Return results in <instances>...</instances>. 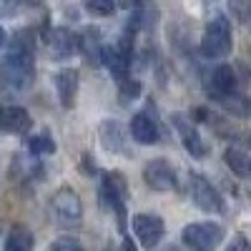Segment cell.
I'll return each mask as SVG.
<instances>
[{"mask_svg": "<svg viewBox=\"0 0 251 251\" xmlns=\"http://www.w3.org/2000/svg\"><path fill=\"white\" fill-rule=\"evenodd\" d=\"M211 91L224 100V98H231L236 93V73L231 66H219L214 73H211Z\"/></svg>", "mask_w": 251, "mask_h": 251, "instance_id": "cell-14", "label": "cell"}, {"mask_svg": "<svg viewBox=\"0 0 251 251\" xmlns=\"http://www.w3.org/2000/svg\"><path fill=\"white\" fill-rule=\"evenodd\" d=\"M30 151L35 156H50L55 151V143L50 138V133H40V136H33L30 138Z\"/></svg>", "mask_w": 251, "mask_h": 251, "instance_id": "cell-19", "label": "cell"}, {"mask_svg": "<svg viewBox=\"0 0 251 251\" xmlns=\"http://www.w3.org/2000/svg\"><path fill=\"white\" fill-rule=\"evenodd\" d=\"M231 46H234V35H231V23L224 18V15H216L214 20H208V25L203 30V38H201V50L206 58H226L231 53Z\"/></svg>", "mask_w": 251, "mask_h": 251, "instance_id": "cell-2", "label": "cell"}, {"mask_svg": "<svg viewBox=\"0 0 251 251\" xmlns=\"http://www.w3.org/2000/svg\"><path fill=\"white\" fill-rule=\"evenodd\" d=\"M3 46H5V30L0 28V48H3Z\"/></svg>", "mask_w": 251, "mask_h": 251, "instance_id": "cell-25", "label": "cell"}, {"mask_svg": "<svg viewBox=\"0 0 251 251\" xmlns=\"http://www.w3.org/2000/svg\"><path fill=\"white\" fill-rule=\"evenodd\" d=\"M78 40H80V50H83V55L88 58L91 66H100L103 40H100L98 28H86V30H83V35H78Z\"/></svg>", "mask_w": 251, "mask_h": 251, "instance_id": "cell-15", "label": "cell"}, {"mask_svg": "<svg viewBox=\"0 0 251 251\" xmlns=\"http://www.w3.org/2000/svg\"><path fill=\"white\" fill-rule=\"evenodd\" d=\"M50 206H53V216L58 219L60 226H68V228H75L83 219V206H80V199L78 194L73 191L71 186H63L53 194L50 199Z\"/></svg>", "mask_w": 251, "mask_h": 251, "instance_id": "cell-5", "label": "cell"}, {"mask_svg": "<svg viewBox=\"0 0 251 251\" xmlns=\"http://www.w3.org/2000/svg\"><path fill=\"white\" fill-rule=\"evenodd\" d=\"M121 251H138V249H136V244H133L131 239H126V236H123V244H121Z\"/></svg>", "mask_w": 251, "mask_h": 251, "instance_id": "cell-24", "label": "cell"}, {"mask_svg": "<svg viewBox=\"0 0 251 251\" xmlns=\"http://www.w3.org/2000/svg\"><path fill=\"white\" fill-rule=\"evenodd\" d=\"M35 78V66H33V53L28 43H18L13 50L0 60V83L10 86L15 91L28 88Z\"/></svg>", "mask_w": 251, "mask_h": 251, "instance_id": "cell-1", "label": "cell"}, {"mask_svg": "<svg viewBox=\"0 0 251 251\" xmlns=\"http://www.w3.org/2000/svg\"><path fill=\"white\" fill-rule=\"evenodd\" d=\"M33 234L30 228H25L23 224H15L10 231H8V239H5V249L3 251H33Z\"/></svg>", "mask_w": 251, "mask_h": 251, "instance_id": "cell-16", "label": "cell"}, {"mask_svg": "<svg viewBox=\"0 0 251 251\" xmlns=\"http://www.w3.org/2000/svg\"><path fill=\"white\" fill-rule=\"evenodd\" d=\"M48 48H50L53 58H71L73 53L80 50V40H78V35H75L73 30L58 28V30H53L50 38H48Z\"/></svg>", "mask_w": 251, "mask_h": 251, "instance_id": "cell-10", "label": "cell"}, {"mask_svg": "<svg viewBox=\"0 0 251 251\" xmlns=\"http://www.w3.org/2000/svg\"><path fill=\"white\" fill-rule=\"evenodd\" d=\"M181 241L191 251H216L224 241V228L219 224L203 221V224H188L181 231Z\"/></svg>", "mask_w": 251, "mask_h": 251, "instance_id": "cell-3", "label": "cell"}, {"mask_svg": "<svg viewBox=\"0 0 251 251\" xmlns=\"http://www.w3.org/2000/svg\"><path fill=\"white\" fill-rule=\"evenodd\" d=\"M131 136L143 146H153L158 143V126L149 113H136L131 121Z\"/></svg>", "mask_w": 251, "mask_h": 251, "instance_id": "cell-12", "label": "cell"}, {"mask_svg": "<svg viewBox=\"0 0 251 251\" xmlns=\"http://www.w3.org/2000/svg\"><path fill=\"white\" fill-rule=\"evenodd\" d=\"M224 161H226V166L231 169L236 176H251V158H249V153H244L241 149H226V153H224Z\"/></svg>", "mask_w": 251, "mask_h": 251, "instance_id": "cell-17", "label": "cell"}, {"mask_svg": "<svg viewBox=\"0 0 251 251\" xmlns=\"http://www.w3.org/2000/svg\"><path fill=\"white\" fill-rule=\"evenodd\" d=\"M226 251H251V244L244 239V236H236L231 244H228V249Z\"/></svg>", "mask_w": 251, "mask_h": 251, "instance_id": "cell-23", "label": "cell"}, {"mask_svg": "<svg viewBox=\"0 0 251 251\" xmlns=\"http://www.w3.org/2000/svg\"><path fill=\"white\" fill-rule=\"evenodd\" d=\"M86 8H88L91 13H96V15H111V13L116 10V5L108 3V0H103V3H100V0H88Z\"/></svg>", "mask_w": 251, "mask_h": 251, "instance_id": "cell-21", "label": "cell"}, {"mask_svg": "<svg viewBox=\"0 0 251 251\" xmlns=\"http://www.w3.org/2000/svg\"><path fill=\"white\" fill-rule=\"evenodd\" d=\"M108 251H111V249H108Z\"/></svg>", "mask_w": 251, "mask_h": 251, "instance_id": "cell-26", "label": "cell"}, {"mask_svg": "<svg viewBox=\"0 0 251 251\" xmlns=\"http://www.w3.org/2000/svg\"><path fill=\"white\" fill-rule=\"evenodd\" d=\"M100 138H103V146L111 151H123V131L116 121H103L100 126Z\"/></svg>", "mask_w": 251, "mask_h": 251, "instance_id": "cell-18", "label": "cell"}, {"mask_svg": "<svg viewBox=\"0 0 251 251\" xmlns=\"http://www.w3.org/2000/svg\"><path fill=\"white\" fill-rule=\"evenodd\" d=\"M174 126H176V131H178V136L186 146V151L191 156H196V158H203L206 156V143L201 141L199 131L194 128V123L188 118H183V116H174Z\"/></svg>", "mask_w": 251, "mask_h": 251, "instance_id": "cell-11", "label": "cell"}, {"mask_svg": "<svg viewBox=\"0 0 251 251\" xmlns=\"http://www.w3.org/2000/svg\"><path fill=\"white\" fill-rule=\"evenodd\" d=\"M55 91H58V98H60V106L73 108L75 93H78V71H73V68L60 71L55 75Z\"/></svg>", "mask_w": 251, "mask_h": 251, "instance_id": "cell-13", "label": "cell"}, {"mask_svg": "<svg viewBox=\"0 0 251 251\" xmlns=\"http://www.w3.org/2000/svg\"><path fill=\"white\" fill-rule=\"evenodd\" d=\"M30 126H33V118L25 108H20V106L0 108V131L20 136V133H28Z\"/></svg>", "mask_w": 251, "mask_h": 251, "instance_id": "cell-9", "label": "cell"}, {"mask_svg": "<svg viewBox=\"0 0 251 251\" xmlns=\"http://www.w3.org/2000/svg\"><path fill=\"white\" fill-rule=\"evenodd\" d=\"M48 251H83V246L75 241V239H68V236H63V239H55L50 244Z\"/></svg>", "mask_w": 251, "mask_h": 251, "instance_id": "cell-20", "label": "cell"}, {"mask_svg": "<svg viewBox=\"0 0 251 251\" xmlns=\"http://www.w3.org/2000/svg\"><path fill=\"white\" fill-rule=\"evenodd\" d=\"M126 176L118 174V171H111L103 176V183H100V203L116 211L118 216V228L123 231L126 226Z\"/></svg>", "mask_w": 251, "mask_h": 251, "instance_id": "cell-4", "label": "cell"}, {"mask_svg": "<svg viewBox=\"0 0 251 251\" xmlns=\"http://www.w3.org/2000/svg\"><path fill=\"white\" fill-rule=\"evenodd\" d=\"M143 181L153 191H171L176 186V174L166 158H151L143 166Z\"/></svg>", "mask_w": 251, "mask_h": 251, "instance_id": "cell-7", "label": "cell"}, {"mask_svg": "<svg viewBox=\"0 0 251 251\" xmlns=\"http://www.w3.org/2000/svg\"><path fill=\"white\" fill-rule=\"evenodd\" d=\"M163 231H166V226H163L161 216H156V214H138V216H133V234L146 249H153L163 239Z\"/></svg>", "mask_w": 251, "mask_h": 251, "instance_id": "cell-8", "label": "cell"}, {"mask_svg": "<svg viewBox=\"0 0 251 251\" xmlns=\"http://www.w3.org/2000/svg\"><path fill=\"white\" fill-rule=\"evenodd\" d=\"M121 83V98L123 100H128V98H136L138 96V83L136 80H131V78H123V80H118Z\"/></svg>", "mask_w": 251, "mask_h": 251, "instance_id": "cell-22", "label": "cell"}, {"mask_svg": "<svg viewBox=\"0 0 251 251\" xmlns=\"http://www.w3.org/2000/svg\"><path fill=\"white\" fill-rule=\"evenodd\" d=\"M188 188H191L194 203L201 208V211H206V214H221V211H224V199H221V194L211 186V181L203 178L201 174H191Z\"/></svg>", "mask_w": 251, "mask_h": 251, "instance_id": "cell-6", "label": "cell"}]
</instances>
